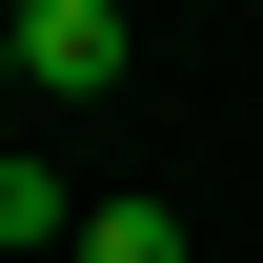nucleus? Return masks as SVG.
<instances>
[{"mask_svg":"<svg viewBox=\"0 0 263 263\" xmlns=\"http://www.w3.org/2000/svg\"><path fill=\"white\" fill-rule=\"evenodd\" d=\"M21 81L41 101H101L122 81V0H21Z\"/></svg>","mask_w":263,"mask_h":263,"instance_id":"1","label":"nucleus"},{"mask_svg":"<svg viewBox=\"0 0 263 263\" xmlns=\"http://www.w3.org/2000/svg\"><path fill=\"white\" fill-rule=\"evenodd\" d=\"M0 243H81V202H61V182H41V162H21V142H0Z\"/></svg>","mask_w":263,"mask_h":263,"instance_id":"2","label":"nucleus"},{"mask_svg":"<svg viewBox=\"0 0 263 263\" xmlns=\"http://www.w3.org/2000/svg\"><path fill=\"white\" fill-rule=\"evenodd\" d=\"M81 263H182V223L162 202H81Z\"/></svg>","mask_w":263,"mask_h":263,"instance_id":"3","label":"nucleus"},{"mask_svg":"<svg viewBox=\"0 0 263 263\" xmlns=\"http://www.w3.org/2000/svg\"><path fill=\"white\" fill-rule=\"evenodd\" d=\"M0 81H21V21H0Z\"/></svg>","mask_w":263,"mask_h":263,"instance_id":"4","label":"nucleus"},{"mask_svg":"<svg viewBox=\"0 0 263 263\" xmlns=\"http://www.w3.org/2000/svg\"><path fill=\"white\" fill-rule=\"evenodd\" d=\"M0 21H21V0H0Z\"/></svg>","mask_w":263,"mask_h":263,"instance_id":"5","label":"nucleus"}]
</instances>
